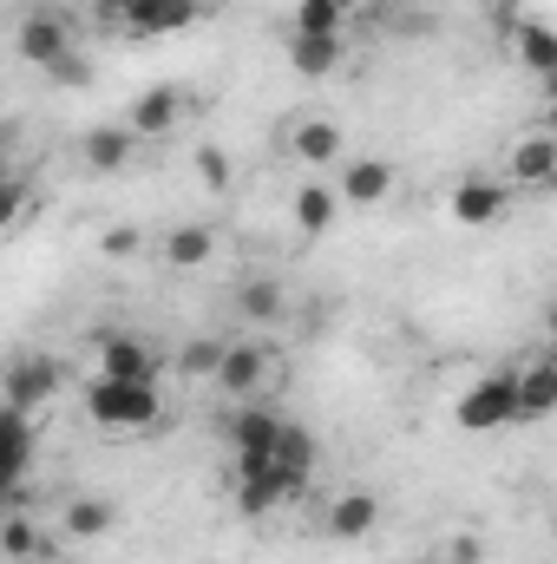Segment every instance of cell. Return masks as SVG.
Here are the masks:
<instances>
[{
    "instance_id": "cell-35",
    "label": "cell",
    "mask_w": 557,
    "mask_h": 564,
    "mask_svg": "<svg viewBox=\"0 0 557 564\" xmlns=\"http://www.w3.org/2000/svg\"><path fill=\"white\" fill-rule=\"evenodd\" d=\"M545 93H551V99H557V73H551V79H545Z\"/></svg>"
},
{
    "instance_id": "cell-37",
    "label": "cell",
    "mask_w": 557,
    "mask_h": 564,
    "mask_svg": "<svg viewBox=\"0 0 557 564\" xmlns=\"http://www.w3.org/2000/svg\"><path fill=\"white\" fill-rule=\"evenodd\" d=\"M341 7H348V13H354V7H361V0H341Z\"/></svg>"
},
{
    "instance_id": "cell-23",
    "label": "cell",
    "mask_w": 557,
    "mask_h": 564,
    "mask_svg": "<svg viewBox=\"0 0 557 564\" xmlns=\"http://www.w3.org/2000/svg\"><path fill=\"white\" fill-rule=\"evenodd\" d=\"M512 59H518L525 73L551 79L557 73V33L545 26V20H518V26H512Z\"/></svg>"
},
{
    "instance_id": "cell-13",
    "label": "cell",
    "mask_w": 557,
    "mask_h": 564,
    "mask_svg": "<svg viewBox=\"0 0 557 564\" xmlns=\"http://www.w3.org/2000/svg\"><path fill=\"white\" fill-rule=\"evenodd\" d=\"M210 13V0H125V33L139 40H164V33H184Z\"/></svg>"
},
{
    "instance_id": "cell-22",
    "label": "cell",
    "mask_w": 557,
    "mask_h": 564,
    "mask_svg": "<svg viewBox=\"0 0 557 564\" xmlns=\"http://www.w3.org/2000/svg\"><path fill=\"white\" fill-rule=\"evenodd\" d=\"M237 315H243L250 328H276V322H288V289H282L276 276H243Z\"/></svg>"
},
{
    "instance_id": "cell-30",
    "label": "cell",
    "mask_w": 557,
    "mask_h": 564,
    "mask_svg": "<svg viewBox=\"0 0 557 564\" xmlns=\"http://www.w3.org/2000/svg\"><path fill=\"white\" fill-rule=\"evenodd\" d=\"M26 210H33L26 177H7V197H0V230H7V237H13V230H26Z\"/></svg>"
},
{
    "instance_id": "cell-16",
    "label": "cell",
    "mask_w": 557,
    "mask_h": 564,
    "mask_svg": "<svg viewBox=\"0 0 557 564\" xmlns=\"http://www.w3.org/2000/svg\"><path fill=\"white\" fill-rule=\"evenodd\" d=\"M282 426H288V421H282L270 401H237V408H230V421H223V433H230V446H237V453H276Z\"/></svg>"
},
{
    "instance_id": "cell-17",
    "label": "cell",
    "mask_w": 557,
    "mask_h": 564,
    "mask_svg": "<svg viewBox=\"0 0 557 564\" xmlns=\"http://www.w3.org/2000/svg\"><path fill=\"white\" fill-rule=\"evenodd\" d=\"M112 532H119V506H112V499H99V492H73V499L59 506V539L92 545V539H112Z\"/></svg>"
},
{
    "instance_id": "cell-26",
    "label": "cell",
    "mask_w": 557,
    "mask_h": 564,
    "mask_svg": "<svg viewBox=\"0 0 557 564\" xmlns=\"http://www.w3.org/2000/svg\"><path fill=\"white\" fill-rule=\"evenodd\" d=\"M223 355H230V341H210V335H197V341H184V348H177V375H184V381H217Z\"/></svg>"
},
{
    "instance_id": "cell-18",
    "label": "cell",
    "mask_w": 557,
    "mask_h": 564,
    "mask_svg": "<svg viewBox=\"0 0 557 564\" xmlns=\"http://www.w3.org/2000/svg\"><path fill=\"white\" fill-rule=\"evenodd\" d=\"M79 158H86V171L119 177V171L139 158V132H132V126H92V132L79 139Z\"/></svg>"
},
{
    "instance_id": "cell-20",
    "label": "cell",
    "mask_w": 557,
    "mask_h": 564,
    "mask_svg": "<svg viewBox=\"0 0 557 564\" xmlns=\"http://www.w3.org/2000/svg\"><path fill=\"white\" fill-rule=\"evenodd\" d=\"M341 59H348L341 33H288V66L302 79H328V73H341Z\"/></svg>"
},
{
    "instance_id": "cell-3",
    "label": "cell",
    "mask_w": 557,
    "mask_h": 564,
    "mask_svg": "<svg viewBox=\"0 0 557 564\" xmlns=\"http://www.w3.org/2000/svg\"><path fill=\"white\" fill-rule=\"evenodd\" d=\"M452 421L466 426V433H499V426H518V368H492V375H479V381L459 394Z\"/></svg>"
},
{
    "instance_id": "cell-8",
    "label": "cell",
    "mask_w": 557,
    "mask_h": 564,
    "mask_svg": "<svg viewBox=\"0 0 557 564\" xmlns=\"http://www.w3.org/2000/svg\"><path fill=\"white\" fill-rule=\"evenodd\" d=\"M13 46H20V59H26V66L59 73V66L73 59V26H66V13H26V20H20V33H13Z\"/></svg>"
},
{
    "instance_id": "cell-29",
    "label": "cell",
    "mask_w": 557,
    "mask_h": 564,
    "mask_svg": "<svg viewBox=\"0 0 557 564\" xmlns=\"http://www.w3.org/2000/svg\"><path fill=\"white\" fill-rule=\"evenodd\" d=\"M197 177H204L210 191H230V184H237V164H230V151H223V144H197Z\"/></svg>"
},
{
    "instance_id": "cell-32",
    "label": "cell",
    "mask_w": 557,
    "mask_h": 564,
    "mask_svg": "<svg viewBox=\"0 0 557 564\" xmlns=\"http://www.w3.org/2000/svg\"><path fill=\"white\" fill-rule=\"evenodd\" d=\"M439 558L446 564H485V539H479V532H452Z\"/></svg>"
},
{
    "instance_id": "cell-10",
    "label": "cell",
    "mask_w": 557,
    "mask_h": 564,
    "mask_svg": "<svg viewBox=\"0 0 557 564\" xmlns=\"http://www.w3.org/2000/svg\"><path fill=\"white\" fill-rule=\"evenodd\" d=\"M59 388H66V368L53 355H20L7 368V408H20V414H40Z\"/></svg>"
},
{
    "instance_id": "cell-6",
    "label": "cell",
    "mask_w": 557,
    "mask_h": 564,
    "mask_svg": "<svg viewBox=\"0 0 557 564\" xmlns=\"http://www.w3.org/2000/svg\"><path fill=\"white\" fill-rule=\"evenodd\" d=\"M321 532H328L335 545L374 539V532H381V492H374V486H341V492L328 499V512H321Z\"/></svg>"
},
{
    "instance_id": "cell-15",
    "label": "cell",
    "mask_w": 557,
    "mask_h": 564,
    "mask_svg": "<svg viewBox=\"0 0 557 564\" xmlns=\"http://www.w3.org/2000/svg\"><path fill=\"white\" fill-rule=\"evenodd\" d=\"M288 158L302 164V171H341L348 164V144H341V126L335 119H295L288 126Z\"/></svg>"
},
{
    "instance_id": "cell-28",
    "label": "cell",
    "mask_w": 557,
    "mask_h": 564,
    "mask_svg": "<svg viewBox=\"0 0 557 564\" xmlns=\"http://www.w3.org/2000/svg\"><path fill=\"white\" fill-rule=\"evenodd\" d=\"M276 459L282 466H288V473H295V479H308V473H315V433H308V426H282V446H276Z\"/></svg>"
},
{
    "instance_id": "cell-5",
    "label": "cell",
    "mask_w": 557,
    "mask_h": 564,
    "mask_svg": "<svg viewBox=\"0 0 557 564\" xmlns=\"http://www.w3.org/2000/svg\"><path fill=\"white\" fill-rule=\"evenodd\" d=\"M512 184L505 177H459L452 191H446V217L459 224V230H492L505 210H512Z\"/></svg>"
},
{
    "instance_id": "cell-27",
    "label": "cell",
    "mask_w": 557,
    "mask_h": 564,
    "mask_svg": "<svg viewBox=\"0 0 557 564\" xmlns=\"http://www.w3.org/2000/svg\"><path fill=\"white\" fill-rule=\"evenodd\" d=\"M288 26H295V33H341V26H348V7H341V0H295Z\"/></svg>"
},
{
    "instance_id": "cell-38",
    "label": "cell",
    "mask_w": 557,
    "mask_h": 564,
    "mask_svg": "<svg viewBox=\"0 0 557 564\" xmlns=\"http://www.w3.org/2000/svg\"><path fill=\"white\" fill-rule=\"evenodd\" d=\"M426 564H446V558H426Z\"/></svg>"
},
{
    "instance_id": "cell-34",
    "label": "cell",
    "mask_w": 557,
    "mask_h": 564,
    "mask_svg": "<svg viewBox=\"0 0 557 564\" xmlns=\"http://www.w3.org/2000/svg\"><path fill=\"white\" fill-rule=\"evenodd\" d=\"M545 328H551V341H557V302H551V308H545Z\"/></svg>"
},
{
    "instance_id": "cell-9",
    "label": "cell",
    "mask_w": 557,
    "mask_h": 564,
    "mask_svg": "<svg viewBox=\"0 0 557 564\" xmlns=\"http://www.w3.org/2000/svg\"><path fill=\"white\" fill-rule=\"evenodd\" d=\"M335 191H341L348 210H381V204L401 191V171H394L387 158H348L341 177H335Z\"/></svg>"
},
{
    "instance_id": "cell-31",
    "label": "cell",
    "mask_w": 557,
    "mask_h": 564,
    "mask_svg": "<svg viewBox=\"0 0 557 564\" xmlns=\"http://www.w3.org/2000/svg\"><path fill=\"white\" fill-rule=\"evenodd\" d=\"M139 250H144L139 224H112V230L99 237V257H112V263H125V257H139Z\"/></svg>"
},
{
    "instance_id": "cell-24",
    "label": "cell",
    "mask_w": 557,
    "mask_h": 564,
    "mask_svg": "<svg viewBox=\"0 0 557 564\" xmlns=\"http://www.w3.org/2000/svg\"><path fill=\"white\" fill-rule=\"evenodd\" d=\"M0 558L7 564H40L46 558V532L26 519V506H7V519H0Z\"/></svg>"
},
{
    "instance_id": "cell-4",
    "label": "cell",
    "mask_w": 557,
    "mask_h": 564,
    "mask_svg": "<svg viewBox=\"0 0 557 564\" xmlns=\"http://www.w3.org/2000/svg\"><path fill=\"white\" fill-rule=\"evenodd\" d=\"M276 381H282V361L263 341H230V355H223V368H217V388H223L230 401H263Z\"/></svg>"
},
{
    "instance_id": "cell-12",
    "label": "cell",
    "mask_w": 557,
    "mask_h": 564,
    "mask_svg": "<svg viewBox=\"0 0 557 564\" xmlns=\"http://www.w3.org/2000/svg\"><path fill=\"white\" fill-rule=\"evenodd\" d=\"M341 191L328 184V177H302L295 191H288V224L302 230V237H328L335 224H341Z\"/></svg>"
},
{
    "instance_id": "cell-33",
    "label": "cell",
    "mask_w": 557,
    "mask_h": 564,
    "mask_svg": "<svg viewBox=\"0 0 557 564\" xmlns=\"http://www.w3.org/2000/svg\"><path fill=\"white\" fill-rule=\"evenodd\" d=\"M53 79H59V86H86V79H92V73H86V59H79V53H73V59H66V66H59V73H53Z\"/></svg>"
},
{
    "instance_id": "cell-7",
    "label": "cell",
    "mask_w": 557,
    "mask_h": 564,
    "mask_svg": "<svg viewBox=\"0 0 557 564\" xmlns=\"http://www.w3.org/2000/svg\"><path fill=\"white\" fill-rule=\"evenodd\" d=\"M92 348H99V375L106 381H157V348L144 335H132V328H99Z\"/></svg>"
},
{
    "instance_id": "cell-21",
    "label": "cell",
    "mask_w": 557,
    "mask_h": 564,
    "mask_svg": "<svg viewBox=\"0 0 557 564\" xmlns=\"http://www.w3.org/2000/svg\"><path fill=\"white\" fill-rule=\"evenodd\" d=\"M157 257H164V270H210L217 230H210V224H177V230H164Z\"/></svg>"
},
{
    "instance_id": "cell-19",
    "label": "cell",
    "mask_w": 557,
    "mask_h": 564,
    "mask_svg": "<svg viewBox=\"0 0 557 564\" xmlns=\"http://www.w3.org/2000/svg\"><path fill=\"white\" fill-rule=\"evenodd\" d=\"M551 414H557V355H545V361L518 368V426L551 421Z\"/></svg>"
},
{
    "instance_id": "cell-2",
    "label": "cell",
    "mask_w": 557,
    "mask_h": 564,
    "mask_svg": "<svg viewBox=\"0 0 557 564\" xmlns=\"http://www.w3.org/2000/svg\"><path fill=\"white\" fill-rule=\"evenodd\" d=\"M308 492V479H295L276 453H237V512L243 519H270L282 506H295Z\"/></svg>"
},
{
    "instance_id": "cell-25",
    "label": "cell",
    "mask_w": 557,
    "mask_h": 564,
    "mask_svg": "<svg viewBox=\"0 0 557 564\" xmlns=\"http://www.w3.org/2000/svg\"><path fill=\"white\" fill-rule=\"evenodd\" d=\"M0 440H7V492H20V486H26V466H33V414L7 408Z\"/></svg>"
},
{
    "instance_id": "cell-1",
    "label": "cell",
    "mask_w": 557,
    "mask_h": 564,
    "mask_svg": "<svg viewBox=\"0 0 557 564\" xmlns=\"http://www.w3.org/2000/svg\"><path fill=\"white\" fill-rule=\"evenodd\" d=\"M86 421L112 426V433H144V426L164 421V394H157V381H106V375H92L86 381Z\"/></svg>"
},
{
    "instance_id": "cell-14",
    "label": "cell",
    "mask_w": 557,
    "mask_h": 564,
    "mask_svg": "<svg viewBox=\"0 0 557 564\" xmlns=\"http://www.w3.org/2000/svg\"><path fill=\"white\" fill-rule=\"evenodd\" d=\"M190 119V93L184 86H151L132 99V112H125V126L139 132V139H164V132H177Z\"/></svg>"
},
{
    "instance_id": "cell-39",
    "label": "cell",
    "mask_w": 557,
    "mask_h": 564,
    "mask_svg": "<svg viewBox=\"0 0 557 564\" xmlns=\"http://www.w3.org/2000/svg\"><path fill=\"white\" fill-rule=\"evenodd\" d=\"M53 564H66V558H53Z\"/></svg>"
},
{
    "instance_id": "cell-11",
    "label": "cell",
    "mask_w": 557,
    "mask_h": 564,
    "mask_svg": "<svg viewBox=\"0 0 557 564\" xmlns=\"http://www.w3.org/2000/svg\"><path fill=\"white\" fill-rule=\"evenodd\" d=\"M512 191H557V132H525L505 158Z\"/></svg>"
},
{
    "instance_id": "cell-36",
    "label": "cell",
    "mask_w": 557,
    "mask_h": 564,
    "mask_svg": "<svg viewBox=\"0 0 557 564\" xmlns=\"http://www.w3.org/2000/svg\"><path fill=\"white\" fill-rule=\"evenodd\" d=\"M551 545H557V506H551Z\"/></svg>"
}]
</instances>
